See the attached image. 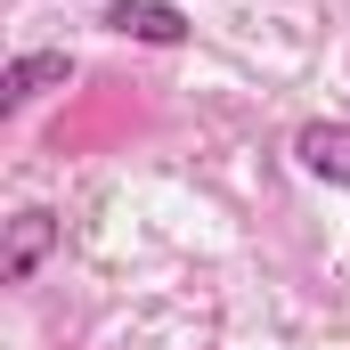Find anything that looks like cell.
Wrapping results in <instances>:
<instances>
[{
	"label": "cell",
	"mask_w": 350,
	"mask_h": 350,
	"mask_svg": "<svg viewBox=\"0 0 350 350\" xmlns=\"http://www.w3.org/2000/svg\"><path fill=\"white\" fill-rule=\"evenodd\" d=\"M57 245H66V220H57L49 204L8 212V237H0V285H33V269L49 261Z\"/></svg>",
	"instance_id": "obj_2"
},
{
	"label": "cell",
	"mask_w": 350,
	"mask_h": 350,
	"mask_svg": "<svg viewBox=\"0 0 350 350\" xmlns=\"http://www.w3.org/2000/svg\"><path fill=\"white\" fill-rule=\"evenodd\" d=\"M98 25H106L114 41H139V49H187V41H196V16H187L179 0H106Z\"/></svg>",
	"instance_id": "obj_1"
},
{
	"label": "cell",
	"mask_w": 350,
	"mask_h": 350,
	"mask_svg": "<svg viewBox=\"0 0 350 350\" xmlns=\"http://www.w3.org/2000/svg\"><path fill=\"white\" fill-rule=\"evenodd\" d=\"M66 82H74V57H66V49H16L8 74H0V122L33 114L49 90H66Z\"/></svg>",
	"instance_id": "obj_3"
},
{
	"label": "cell",
	"mask_w": 350,
	"mask_h": 350,
	"mask_svg": "<svg viewBox=\"0 0 350 350\" xmlns=\"http://www.w3.org/2000/svg\"><path fill=\"white\" fill-rule=\"evenodd\" d=\"M293 163L326 187H350V114H310L293 131Z\"/></svg>",
	"instance_id": "obj_4"
}]
</instances>
